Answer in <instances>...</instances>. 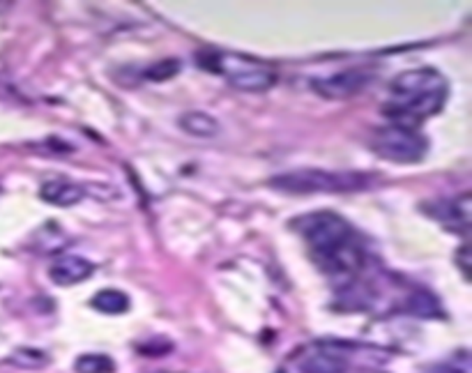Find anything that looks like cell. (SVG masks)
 Here are the masks:
<instances>
[{
    "mask_svg": "<svg viewBox=\"0 0 472 373\" xmlns=\"http://www.w3.org/2000/svg\"><path fill=\"white\" fill-rule=\"evenodd\" d=\"M293 228L302 235L311 261L335 283L353 286L366 265V253L355 228L332 210L297 217Z\"/></svg>",
    "mask_w": 472,
    "mask_h": 373,
    "instance_id": "1",
    "label": "cell"
},
{
    "mask_svg": "<svg viewBox=\"0 0 472 373\" xmlns=\"http://www.w3.org/2000/svg\"><path fill=\"white\" fill-rule=\"evenodd\" d=\"M449 83L445 76L433 67H417L394 76L387 92V101L382 104V113L392 120V125H401L415 129V125L429 120L442 111Z\"/></svg>",
    "mask_w": 472,
    "mask_h": 373,
    "instance_id": "2",
    "label": "cell"
},
{
    "mask_svg": "<svg viewBox=\"0 0 472 373\" xmlns=\"http://www.w3.org/2000/svg\"><path fill=\"white\" fill-rule=\"evenodd\" d=\"M371 185L369 173L360 171H323V168H297V171L279 173L269 180L286 194H348L360 192Z\"/></svg>",
    "mask_w": 472,
    "mask_h": 373,
    "instance_id": "3",
    "label": "cell"
},
{
    "mask_svg": "<svg viewBox=\"0 0 472 373\" xmlns=\"http://www.w3.org/2000/svg\"><path fill=\"white\" fill-rule=\"evenodd\" d=\"M203 65L244 92H263L277 83V72L272 67L240 53H210V61H203Z\"/></svg>",
    "mask_w": 472,
    "mask_h": 373,
    "instance_id": "4",
    "label": "cell"
},
{
    "mask_svg": "<svg viewBox=\"0 0 472 373\" xmlns=\"http://www.w3.org/2000/svg\"><path fill=\"white\" fill-rule=\"evenodd\" d=\"M371 150L392 164H417L429 152V141L417 129L401 125H385L369 139Z\"/></svg>",
    "mask_w": 472,
    "mask_h": 373,
    "instance_id": "5",
    "label": "cell"
},
{
    "mask_svg": "<svg viewBox=\"0 0 472 373\" xmlns=\"http://www.w3.org/2000/svg\"><path fill=\"white\" fill-rule=\"evenodd\" d=\"M353 346L344 341H316L297 358L300 373H348L353 362Z\"/></svg>",
    "mask_w": 472,
    "mask_h": 373,
    "instance_id": "6",
    "label": "cell"
},
{
    "mask_svg": "<svg viewBox=\"0 0 472 373\" xmlns=\"http://www.w3.org/2000/svg\"><path fill=\"white\" fill-rule=\"evenodd\" d=\"M424 212L431 215L433 219H438L447 231H457V233L470 231L472 198L467 192L457 198H447V201L427 203V206H424Z\"/></svg>",
    "mask_w": 472,
    "mask_h": 373,
    "instance_id": "7",
    "label": "cell"
},
{
    "mask_svg": "<svg viewBox=\"0 0 472 373\" xmlns=\"http://www.w3.org/2000/svg\"><path fill=\"white\" fill-rule=\"evenodd\" d=\"M369 79L371 76L364 70H344L326 76V79H314L311 88L326 100H348L360 92L369 83Z\"/></svg>",
    "mask_w": 472,
    "mask_h": 373,
    "instance_id": "8",
    "label": "cell"
},
{
    "mask_svg": "<svg viewBox=\"0 0 472 373\" xmlns=\"http://www.w3.org/2000/svg\"><path fill=\"white\" fill-rule=\"evenodd\" d=\"M95 273V265L90 261L81 256H74V253H67V256L56 258L49 268V279H52L56 286H77V283L86 282Z\"/></svg>",
    "mask_w": 472,
    "mask_h": 373,
    "instance_id": "9",
    "label": "cell"
},
{
    "mask_svg": "<svg viewBox=\"0 0 472 373\" xmlns=\"http://www.w3.org/2000/svg\"><path fill=\"white\" fill-rule=\"evenodd\" d=\"M86 196L83 186L77 182L67 180V177H52L40 186V198L49 206L56 207H71L77 206Z\"/></svg>",
    "mask_w": 472,
    "mask_h": 373,
    "instance_id": "10",
    "label": "cell"
},
{
    "mask_svg": "<svg viewBox=\"0 0 472 373\" xmlns=\"http://www.w3.org/2000/svg\"><path fill=\"white\" fill-rule=\"evenodd\" d=\"M180 129L187 131L189 137H196V139H214L219 134V122L217 118H212L210 113L205 111H187L180 116L178 120Z\"/></svg>",
    "mask_w": 472,
    "mask_h": 373,
    "instance_id": "11",
    "label": "cell"
},
{
    "mask_svg": "<svg viewBox=\"0 0 472 373\" xmlns=\"http://www.w3.org/2000/svg\"><path fill=\"white\" fill-rule=\"evenodd\" d=\"M90 307L99 313H107V316H120V313L129 311L132 302H129L127 292L116 291V288H104V291L92 295Z\"/></svg>",
    "mask_w": 472,
    "mask_h": 373,
    "instance_id": "12",
    "label": "cell"
},
{
    "mask_svg": "<svg viewBox=\"0 0 472 373\" xmlns=\"http://www.w3.org/2000/svg\"><path fill=\"white\" fill-rule=\"evenodd\" d=\"M52 358L49 353L40 349H31V346H24V349H16L14 353L7 358V364L12 367H19V368H26V371H37V368H44L49 367Z\"/></svg>",
    "mask_w": 472,
    "mask_h": 373,
    "instance_id": "13",
    "label": "cell"
},
{
    "mask_svg": "<svg viewBox=\"0 0 472 373\" xmlns=\"http://www.w3.org/2000/svg\"><path fill=\"white\" fill-rule=\"evenodd\" d=\"M406 309L412 316L420 318H433L440 316V304H438L436 295L429 291H412L406 298Z\"/></svg>",
    "mask_w": 472,
    "mask_h": 373,
    "instance_id": "14",
    "label": "cell"
},
{
    "mask_svg": "<svg viewBox=\"0 0 472 373\" xmlns=\"http://www.w3.org/2000/svg\"><path fill=\"white\" fill-rule=\"evenodd\" d=\"M74 371L77 373H113L116 371V362L109 355L88 353L77 358L74 362Z\"/></svg>",
    "mask_w": 472,
    "mask_h": 373,
    "instance_id": "15",
    "label": "cell"
},
{
    "mask_svg": "<svg viewBox=\"0 0 472 373\" xmlns=\"http://www.w3.org/2000/svg\"><path fill=\"white\" fill-rule=\"evenodd\" d=\"M180 70H183L180 61H175V58H166V61H159L155 62V65L147 67L143 76H146L147 81L162 83V81H168V79H173V76H178Z\"/></svg>",
    "mask_w": 472,
    "mask_h": 373,
    "instance_id": "16",
    "label": "cell"
},
{
    "mask_svg": "<svg viewBox=\"0 0 472 373\" xmlns=\"http://www.w3.org/2000/svg\"><path fill=\"white\" fill-rule=\"evenodd\" d=\"M454 263H457L458 270L463 273V279L467 282V279H470V247H467V244H463V247L454 253Z\"/></svg>",
    "mask_w": 472,
    "mask_h": 373,
    "instance_id": "17",
    "label": "cell"
},
{
    "mask_svg": "<svg viewBox=\"0 0 472 373\" xmlns=\"http://www.w3.org/2000/svg\"><path fill=\"white\" fill-rule=\"evenodd\" d=\"M433 373H470V371H467V367H440Z\"/></svg>",
    "mask_w": 472,
    "mask_h": 373,
    "instance_id": "18",
    "label": "cell"
},
{
    "mask_svg": "<svg viewBox=\"0 0 472 373\" xmlns=\"http://www.w3.org/2000/svg\"><path fill=\"white\" fill-rule=\"evenodd\" d=\"M164 373H166V371H164Z\"/></svg>",
    "mask_w": 472,
    "mask_h": 373,
    "instance_id": "19",
    "label": "cell"
}]
</instances>
